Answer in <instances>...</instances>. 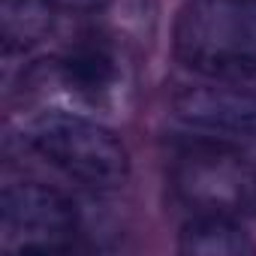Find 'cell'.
<instances>
[{
  "mask_svg": "<svg viewBox=\"0 0 256 256\" xmlns=\"http://www.w3.org/2000/svg\"><path fill=\"white\" fill-rule=\"evenodd\" d=\"M175 54L214 82L256 78V0H187L175 22Z\"/></svg>",
  "mask_w": 256,
  "mask_h": 256,
  "instance_id": "6da1fadb",
  "label": "cell"
},
{
  "mask_svg": "<svg viewBox=\"0 0 256 256\" xmlns=\"http://www.w3.org/2000/svg\"><path fill=\"white\" fill-rule=\"evenodd\" d=\"M30 148L60 175L108 193L130 178V151L106 124L76 112H46L28 126Z\"/></svg>",
  "mask_w": 256,
  "mask_h": 256,
  "instance_id": "7a4b0ae2",
  "label": "cell"
},
{
  "mask_svg": "<svg viewBox=\"0 0 256 256\" xmlns=\"http://www.w3.org/2000/svg\"><path fill=\"white\" fill-rule=\"evenodd\" d=\"M172 193L193 214L244 217L256 211V163L223 139H199L172 157Z\"/></svg>",
  "mask_w": 256,
  "mask_h": 256,
  "instance_id": "3957f363",
  "label": "cell"
},
{
  "mask_svg": "<svg viewBox=\"0 0 256 256\" xmlns=\"http://www.w3.org/2000/svg\"><path fill=\"white\" fill-rule=\"evenodd\" d=\"M4 247L16 253H58L78 232L76 205L42 181H10L0 196Z\"/></svg>",
  "mask_w": 256,
  "mask_h": 256,
  "instance_id": "277c9868",
  "label": "cell"
},
{
  "mask_svg": "<svg viewBox=\"0 0 256 256\" xmlns=\"http://www.w3.org/2000/svg\"><path fill=\"white\" fill-rule=\"evenodd\" d=\"M172 112L184 126L214 139H256V90L235 82L184 88Z\"/></svg>",
  "mask_w": 256,
  "mask_h": 256,
  "instance_id": "5b68a950",
  "label": "cell"
},
{
  "mask_svg": "<svg viewBox=\"0 0 256 256\" xmlns=\"http://www.w3.org/2000/svg\"><path fill=\"white\" fill-rule=\"evenodd\" d=\"M60 84L88 106H112L126 84V60L120 46L106 36H82L58 60Z\"/></svg>",
  "mask_w": 256,
  "mask_h": 256,
  "instance_id": "8992f818",
  "label": "cell"
},
{
  "mask_svg": "<svg viewBox=\"0 0 256 256\" xmlns=\"http://www.w3.org/2000/svg\"><path fill=\"white\" fill-rule=\"evenodd\" d=\"M178 250L187 256H247L253 241L241 226V217L229 214H193L178 235Z\"/></svg>",
  "mask_w": 256,
  "mask_h": 256,
  "instance_id": "52a82bcc",
  "label": "cell"
},
{
  "mask_svg": "<svg viewBox=\"0 0 256 256\" xmlns=\"http://www.w3.org/2000/svg\"><path fill=\"white\" fill-rule=\"evenodd\" d=\"M52 0H0V22H4L6 48H30L42 42L54 22Z\"/></svg>",
  "mask_w": 256,
  "mask_h": 256,
  "instance_id": "ba28073f",
  "label": "cell"
},
{
  "mask_svg": "<svg viewBox=\"0 0 256 256\" xmlns=\"http://www.w3.org/2000/svg\"><path fill=\"white\" fill-rule=\"evenodd\" d=\"M112 0H52L54 10H64V12H72V16H96L102 12Z\"/></svg>",
  "mask_w": 256,
  "mask_h": 256,
  "instance_id": "9c48e42d",
  "label": "cell"
}]
</instances>
